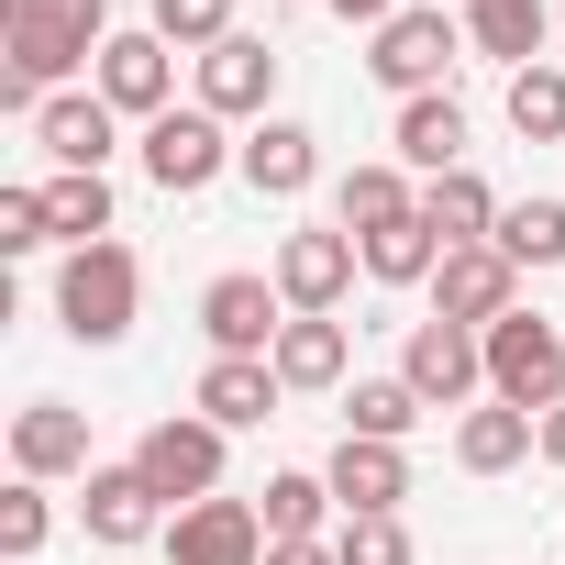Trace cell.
I'll return each mask as SVG.
<instances>
[{
    "label": "cell",
    "mask_w": 565,
    "mask_h": 565,
    "mask_svg": "<svg viewBox=\"0 0 565 565\" xmlns=\"http://www.w3.org/2000/svg\"><path fill=\"white\" fill-rule=\"evenodd\" d=\"M111 45V0H0V100L45 111L67 67Z\"/></svg>",
    "instance_id": "1"
},
{
    "label": "cell",
    "mask_w": 565,
    "mask_h": 565,
    "mask_svg": "<svg viewBox=\"0 0 565 565\" xmlns=\"http://www.w3.org/2000/svg\"><path fill=\"white\" fill-rule=\"evenodd\" d=\"M134 300H145L134 244H78V255L56 266V322H67L78 344H122V333H134Z\"/></svg>",
    "instance_id": "2"
},
{
    "label": "cell",
    "mask_w": 565,
    "mask_h": 565,
    "mask_svg": "<svg viewBox=\"0 0 565 565\" xmlns=\"http://www.w3.org/2000/svg\"><path fill=\"white\" fill-rule=\"evenodd\" d=\"M455 56H466V23H444L433 0H411L399 23L366 34V67H377V89H399V100H433V89L455 78Z\"/></svg>",
    "instance_id": "3"
},
{
    "label": "cell",
    "mask_w": 565,
    "mask_h": 565,
    "mask_svg": "<svg viewBox=\"0 0 565 565\" xmlns=\"http://www.w3.org/2000/svg\"><path fill=\"white\" fill-rule=\"evenodd\" d=\"M488 399H510V411H532V422L565 399V333H554L543 311L488 322Z\"/></svg>",
    "instance_id": "4"
},
{
    "label": "cell",
    "mask_w": 565,
    "mask_h": 565,
    "mask_svg": "<svg viewBox=\"0 0 565 565\" xmlns=\"http://www.w3.org/2000/svg\"><path fill=\"white\" fill-rule=\"evenodd\" d=\"M355 266H366V244L344 222H300L289 244H277V300H289V311H344Z\"/></svg>",
    "instance_id": "5"
},
{
    "label": "cell",
    "mask_w": 565,
    "mask_h": 565,
    "mask_svg": "<svg viewBox=\"0 0 565 565\" xmlns=\"http://www.w3.org/2000/svg\"><path fill=\"white\" fill-rule=\"evenodd\" d=\"M510 311H521V266H510L499 244H455V255L433 266V322L488 333V322H510Z\"/></svg>",
    "instance_id": "6"
},
{
    "label": "cell",
    "mask_w": 565,
    "mask_h": 565,
    "mask_svg": "<svg viewBox=\"0 0 565 565\" xmlns=\"http://www.w3.org/2000/svg\"><path fill=\"white\" fill-rule=\"evenodd\" d=\"M222 167H233V145H222V111H200V100H189V111H156V122H145V178H156L167 200L211 189Z\"/></svg>",
    "instance_id": "7"
},
{
    "label": "cell",
    "mask_w": 565,
    "mask_h": 565,
    "mask_svg": "<svg viewBox=\"0 0 565 565\" xmlns=\"http://www.w3.org/2000/svg\"><path fill=\"white\" fill-rule=\"evenodd\" d=\"M399 377L422 388V411H466V399L488 388V333H466V322H411Z\"/></svg>",
    "instance_id": "8"
},
{
    "label": "cell",
    "mask_w": 565,
    "mask_h": 565,
    "mask_svg": "<svg viewBox=\"0 0 565 565\" xmlns=\"http://www.w3.org/2000/svg\"><path fill=\"white\" fill-rule=\"evenodd\" d=\"M266 510L255 499H189L167 521V565H266Z\"/></svg>",
    "instance_id": "9"
},
{
    "label": "cell",
    "mask_w": 565,
    "mask_h": 565,
    "mask_svg": "<svg viewBox=\"0 0 565 565\" xmlns=\"http://www.w3.org/2000/svg\"><path fill=\"white\" fill-rule=\"evenodd\" d=\"M200 333L211 355H277V333H289V300H277V277H211L200 289Z\"/></svg>",
    "instance_id": "10"
},
{
    "label": "cell",
    "mask_w": 565,
    "mask_h": 565,
    "mask_svg": "<svg viewBox=\"0 0 565 565\" xmlns=\"http://www.w3.org/2000/svg\"><path fill=\"white\" fill-rule=\"evenodd\" d=\"M134 466H145V488L156 499H222V422H156L145 444H134Z\"/></svg>",
    "instance_id": "11"
},
{
    "label": "cell",
    "mask_w": 565,
    "mask_h": 565,
    "mask_svg": "<svg viewBox=\"0 0 565 565\" xmlns=\"http://www.w3.org/2000/svg\"><path fill=\"white\" fill-rule=\"evenodd\" d=\"M100 100L134 111V122L178 111V45H167V34H111V45H100Z\"/></svg>",
    "instance_id": "12"
},
{
    "label": "cell",
    "mask_w": 565,
    "mask_h": 565,
    "mask_svg": "<svg viewBox=\"0 0 565 565\" xmlns=\"http://www.w3.org/2000/svg\"><path fill=\"white\" fill-rule=\"evenodd\" d=\"M78 521H89V543H156L178 510L145 488V466H89L78 477Z\"/></svg>",
    "instance_id": "13"
},
{
    "label": "cell",
    "mask_w": 565,
    "mask_h": 565,
    "mask_svg": "<svg viewBox=\"0 0 565 565\" xmlns=\"http://www.w3.org/2000/svg\"><path fill=\"white\" fill-rule=\"evenodd\" d=\"M266 100H277V45L222 34V45L200 56V111H222V122H266Z\"/></svg>",
    "instance_id": "14"
},
{
    "label": "cell",
    "mask_w": 565,
    "mask_h": 565,
    "mask_svg": "<svg viewBox=\"0 0 565 565\" xmlns=\"http://www.w3.org/2000/svg\"><path fill=\"white\" fill-rule=\"evenodd\" d=\"M233 167H244V189H255V200H300V189L322 178V134H311V122H277V111H266V122L233 145Z\"/></svg>",
    "instance_id": "15"
},
{
    "label": "cell",
    "mask_w": 565,
    "mask_h": 565,
    "mask_svg": "<svg viewBox=\"0 0 565 565\" xmlns=\"http://www.w3.org/2000/svg\"><path fill=\"white\" fill-rule=\"evenodd\" d=\"M12 477H89V411H67V399H34L23 422H12Z\"/></svg>",
    "instance_id": "16"
},
{
    "label": "cell",
    "mask_w": 565,
    "mask_h": 565,
    "mask_svg": "<svg viewBox=\"0 0 565 565\" xmlns=\"http://www.w3.org/2000/svg\"><path fill=\"white\" fill-rule=\"evenodd\" d=\"M277 399H289V377H277L266 355H211L200 366V422H222V433H255Z\"/></svg>",
    "instance_id": "17"
},
{
    "label": "cell",
    "mask_w": 565,
    "mask_h": 565,
    "mask_svg": "<svg viewBox=\"0 0 565 565\" xmlns=\"http://www.w3.org/2000/svg\"><path fill=\"white\" fill-rule=\"evenodd\" d=\"M111 122H122V111H111L100 89H89V100L67 89V100H45V111H34V145H45L56 167H78V178H100V167H111Z\"/></svg>",
    "instance_id": "18"
},
{
    "label": "cell",
    "mask_w": 565,
    "mask_h": 565,
    "mask_svg": "<svg viewBox=\"0 0 565 565\" xmlns=\"http://www.w3.org/2000/svg\"><path fill=\"white\" fill-rule=\"evenodd\" d=\"M521 455H543V422H532V411H510V399H477V411L455 422V466H466V477H510Z\"/></svg>",
    "instance_id": "19"
},
{
    "label": "cell",
    "mask_w": 565,
    "mask_h": 565,
    "mask_svg": "<svg viewBox=\"0 0 565 565\" xmlns=\"http://www.w3.org/2000/svg\"><path fill=\"white\" fill-rule=\"evenodd\" d=\"M322 477H333L344 521H355V510H399V499H411V455H399V444H366V433H344Z\"/></svg>",
    "instance_id": "20"
},
{
    "label": "cell",
    "mask_w": 565,
    "mask_h": 565,
    "mask_svg": "<svg viewBox=\"0 0 565 565\" xmlns=\"http://www.w3.org/2000/svg\"><path fill=\"white\" fill-rule=\"evenodd\" d=\"M543 34H554V0H466V45L499 56L510 78L543 56Z\"/></svg>",
    "instance_id": "21"
},
{
    "label": "cell",
    "mask_w": 565,
    "mask_h": 565,
    "mask_svg": "<svg viewBox=\"0 0 565 565\" xmlns=\"http://www.w3.org/2000/svg\"><path fill=\"white\" fill-rule=\"evenodd\" d=\"M399 167H411V178H444V167H466V111H455V89H433V100H399Z\"/></svg>",
    "instance_id": "22"
},
{
    "label": "cell",
    "mask_w": 565,
    "mask_h": 565,
    "mask_svg": "<svg viewBox=\"0 0 565 565\" xmlns=\"http://www.w3.org/2000/svg\"><path fill=\"white\" fill-rule=\"evenodd\" d=\"M289 388H344V322L333 311H289V333H277V355H266Z\"/></svg>",
    "instance_id": "23"
},
{
    "label": "cell",
    "mask_w": 565,
    "mask_h": 565,
    "mask_svg": "<svg viewBox=\"0 0 565 565\" xmlns=\"http://www.w3.org/2000/svg\"><path fill=\"white\" fill-rule=\"evenodd\" d=\"M333 211H344V233L366 244V233H388V222H411V211H422V189H411V167H344V189H333Z\"/></svg>",
    "instance_id": "24"
},
{
    "label": "cell",
    "mask_w": 565,
    "mask_h": 565,
    "mask_svg": "<svg viewBox=\"0 0 565 565\" xmlns=\"http://www.w3.org/2000/svg\"><path fill=\"white\" fill-rule=\"evenodd\" d=\"M422 222H433L444 244H488V233H499V200H488L477 167H444V178H422Z\"/></svg>",
    "instance_id": "25"
},
{
    "label": "cell",
    "mask_w": 565,
    "mask_h": 565,
    "mask_svg": "<svg viewBox=\"0 0 565 565\" xmlns=\"http://www.w3.org/2000/svg\"><path fill=\"white\" fill-rule=\"evenodd\" d=\"M455 244L411 211V222H388V233H366V277H377V289H433V266H444Z\"/></svg>",
    "instance_id": "26"
},
{
    "label": "cell",
    "mask_w": 565,
    "mask_h": 565,
    "mask_svg": "<svg viewBox=\"0 0 565 565\" xmlns=\"http://www.w3.org/2000/svg\"><path fill=\"white\" fill-rule=\"evenodd\" d=\"M45 233L78 255V244H111V178H78V167H56L45 178Z\"/></svg>",
    "instance_id": "27"
},
{
    "label": "cell",
    "mask_w": 565,
    "mask_h": 565,
    "mask_svg": "<svg viewBox=\"0 0 565 565\" xmlns=\"http://www.w3.org/2000/svg\"><path fill=\"white\" fill-rule=\"evenodd\" d=\"M344 433L411 444V433H422V388H411V377H355V388H344Z\"/></svg>",
    "instance_id": "28"
},
{
    "label": "cell",
    "mask_w": 565,
    "mask_h": 565,
    "mask_svg": "<svg viewBox=\"0 0 565 565\" xmlns=\"http://www.w3.org/2000/svg\"><path fill=\"white\" fill-rule=\"evenodd\" d=\"M255 510H266V543H322L333 477H300V466H289V477H266V499H255Z\"/></svg>",
    "instance_id": "29"
},
{
    "label": "cell",
    "mask_w": 565,
    "mask_h": 565,
    "mask_svg": "<svg viewBox=\"0 0 565 565\" xmlns=\"http://www.w3.org/2000/svg\"><path fill=\"white\" fill-rule=\"evenodd\" d=\"M488 244H499L510 266H565V200H510Z\"/></svg>",
    "instance_id": "30"
},
{
    "label": "cell",
    "mask_w": 565,
    "mask_h": 565,
    "mask_svg": "<svg viewBox=\"0 0 565 565\" xmlns=\"http://www.w3.org/2000/svg\"><path fill=\"white\" fill-rule=\"evenodd\" d=\"M510 134L521 145H565V67H521L510 78Z\"/></svg>",
    "instance_id": "31"
},
{
    "label": "cell",
    "mask_w": 565,
    "mask_h": 565,
    "mask_svg": "<svg viewBox=\"0 0 565 565\" xmlns=\"http://www.w3.org/2000/svg\"><path fill=\"white\" fill-rule=\"evenodd\" d=\"M333 554H344V565H411V532H399V510H355V521L333 532Z\"/></svg>",
    "instance_id": "32"
},
{
    "label": "cell",
    "mask_w": 565,
    "mask_h": 565,
    "mask_svg": "<svg viewBox=\"0 0 565 565\" xmlns=\"http://www.w3.org/2000/svg\"><path fill=\"white\" fill-rule=\"evenodd\" d=\"M145 34H167V45H200V56H211V45L233 34V0H156V23H145Z\"/></svg>",
    "instance_id": "33"
},
{
    "label": "cell",
    "mask_w": 565,
    "mask_h": 565,
    "mask_svg": "<svg viewBox=\"0 0 565 565\" xmlns=\"http://www.w3.org/2000/svg\"><path fill=\"white\" fill-rule=\"evenodd\" d=\"M45 532H56V510H45V488H34V477H12V499H0V554L23 565V554H45Z\"/></svg>",
    "instance_id": "34"
},
{
    "label": "cell",
    "mask_w": 565,
    "mask_h": 565,
    "mask_svg": "<svg viewBox=\"0 0 565 565\" xmlns=\"http://www.w3.org/2000/svg\"><path fill=\"white\" fill-rule=\"evenodd\" d=\"M34 244H56L45 233V189H0V255H34Z\"/></svg>",
    "instance_id": "35"
},
{
    "label": "cell",
    "mask_w": 565,
    "mask_h": 565,
    "mask_svg": "<svg viewBox=\"0 0 565 565\" xmlns=\"http://www.w3.org/2000/svg\"><path fill=\"white\" fill-rule=\"evenodd\" d=\"M399 12H411V0H333V23H366V34H377V23H399Z\"/></svg>",
    "instance_id": "36"
},
{
    "label": "cell",
    "mask_w": 565,
    "mask_h": 565,
    "mask_svg": "<svg viewBox=\"0 0 565 565\" xmlns=\"http://www.w3.org/2000/svg\"><path fill=\"white\" fill-rule=\"evenodd\" d=\"M266 565H344V554H333V543H277Z\"/></svg>",
    "instance_id": "37"
},
{
    "label": "cell",
    "mask_w": 565,
    "mask_h": 565,
    "mask_svg": "<svg viewBox=\"0 0 565 565\" xmlns=\"http://www.w3.org/2000/svg\"><path fill=\"white\" fill-rule=\"evenodd\" d=\"M543 466H565V399L543 411Z\"/></svg>",
    "instance_id": "38"
}]
</instances>
